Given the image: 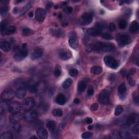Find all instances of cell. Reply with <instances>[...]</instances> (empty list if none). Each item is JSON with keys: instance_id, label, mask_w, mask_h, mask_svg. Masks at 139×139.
<instances>
[{"instance_id": "836d02e7", "label": "cell", "mask_w": 139, "mask_h": 139, "mask_svg": "<svg viewBox=\"0 0 139 139\" xmlns=\"http://www.w3.org/2000/svg\"><path fill=\"white\" fill-rule=\"evenodd\" d=\"M32 2H29L27 4H26V5H25V6L20 11V15L24 14L26 11H27L29 9H30V8L32 7Z\"/></svg>"}, {"instance_id": "52a82bcc", "label": "cell", "mask_w": 139, "mask_h": 139, "mask_svg": "<svg viewBox=\"0 0 139 139\" xmlns=\"http://www.w3.org/2000/svg\"><path fill=\"white\" fill-rule=\"evenodd\" d=\"M69 44L73 49H77L78 46V40L75 32H71L69 34Z\"/></svg>"}, {"instance_id": "74e56055", "label": "cell", "mask_w": 139, "mask_h": 139, "mask_svg": "<svg viewBox=\"0 0 139 139\" xmlns=\"http://www.w3.org/2000/svg\"><path fill=\"white\" fill-rule=\"evenodd\" d=\"M123 111V109L122 106L121 105L117 106L116 108V109H115V116H119V115H121Z\"/></svg>"}, {"instance_id": "f907efd6", "label": "cell", "mask_w": 139, "mask_h": 139, "mask_svg": "<svg viewBox=\"0 0 139 139\" xmlns=\"http://www.w3.org/2000/svg\"><path fill=\"white\" fill-rule=\"evenodd\" d=\"M133 99H134V103H135V104H137V105H138V104H139V98H138V94L134 93V94H133Z\"/></svg>"}, {"instance_id": "be15d7a7", "label": "cell", "mask_w": 139, "mask_h": 139, "mask_svg": "<svg viewBox=\"0 0 139 139\" xmlns=\"http://www.w3.org/2000/svg\"><path fill=\"white\" fill-rule=\"evenodd\" d=\"M61 17H62V15L61 14H60L59 15L58 17H59V18H61Z\"/></svg>"}, {"instance_id": "3957f363", "label": "cell", "mask_w": 139, "mask_h": 139, "mask_svg": "<svg viewBox=\"0 0 139 139\" xmlns=\"http://www.w3.org/2000/svg\"><path fill=\"white\" fill-rule=\"evenodd\" d=\"M103 26L100 23H97L95 25V27L93 28H90L88 29L87 33L90 36L96 37H98L100 34H101Z\"/></svg>"}, {"instance_id": "816d5d0a", "label": "cell", "mask_w": 139, "mask_h": 139, "mask_svg": "<svg viewBox=\"0 0 139 139\" xmlns=\"http://www.w3.org/2000/svg\"><path fill=\"white\" fill-rule=\"evenodd\" d=\"M98 108V105L97 104V103H93L92 105L91 106L90 109L91 110L93 111H96L97 110V109Z\"/></svg>"}, {"instance_id": "44dd1931", "label": "cell", "mask_w": 139, "mask_h": 139, "mask_svg": "<svg viewBox=\"0 0 139 139\" xmlns=\"http://www.w3.org/2000/svg\"><path fill=\"white\" fill-rule=\"evenodd\" d=\"M0 47H1V49L2 51L5 52L10 51L11 49V45L10 43L5 41H1L0 43Z\"/></svg>"}, {"instance_id": "f546056e", "label": "cell", "mask_w": 139, "mask_h": 139, "mask_svg": "<svg viewBox=\"0 0 139 139\" xmlns=\"http://www.w3.org/2000/svg\"><path fill=\"white\" fill-rule=\"evenodd\" d=\"M16 28L13 26H10L7 28L6 31L5 32V34L7 35H10L13 34L15 32Z\"/></svg>"}, {"instance_id": "ac0fdd59", "label": "cell", "mask_w": 139, "mask_h": 139, "mask_svg": "<svg viewBox=\"0 0 139 139\" xmlns=\"http://www.w3.org/2000/svg\"><path fill=\"white\" fill-rule=\"evenodd\" d=\"M37 135L38 137L42 139H46L48 138V132L46 130L41 127L37 129Z\"/></svg>"}, {"instance_id": "6da1fadb", "label": "cell", "mask_w": 139, "mask_h": 139, "mask_svg": "<svg viewBox=\"0 0 139 139\" xmlns=\"http://www.w3.org/2000/svg\"><path fill=\"white\" fill-rule=\"evenodd\" d=\"M115 48L114 44L111 43H104L102 42H97L93 46V51L97 52L105 53L113 51Z\"/></svg>"}, {"instance_id": "5b68a950", "label": "cell", "mask_w": 139, "mask_h": 139, "mask_svg": "<svg viewBox=\"0 0 139 139\" xmlns=\"http://www.w3.org/2000/svg\"><path fill=\"white\" fill-rule=\"evenodd\" d=\"M35 105L34 99L32 97H27L23 100L22 107L23 110L28 111L32 110Z\"/></svg>"}, {"instance_id": "f1b7e54d", "label": "cell", "mask_w": 139, "mask_h": 139, "mask_svg": "<svg viewBox=\"0 0 139 139\" xmlns=\"http://www.w3.org/2000/svg\"><path fill=\"white\" fill-rule=\"evenodd\" d=\"M91 72L94 75H99L102 72V68L98 66H93L91 69Z\"/></svg>"}, {"instance_id": "7a4b0ae2", "label": "cell", "mask_w": 139, "mask_h": 139, "mask_svg": "<svg viewBox=\"0 0 139 139\" xmlns=\"http://www.w3.org/2000/svg\"><path fill=\"white\" fill-rule=\"evenodd\" d=\"M28 52L27 48V44H23L22 46V48L15 54L14 58L16 61H21L28 55Z\"/></svg>"}, {"instance_id": "7c38bea8", "label": "cell", "mask_w": 139, "mask_h": 139, "mask_svg": "<svg viewBox=\"0 0 139 139\" xmlns=\"http://www.w3.org/2000/svg\"><path fill=\"white\" fill-rule=\"evenodd\" d=\"M93 14V13H85L81 17V22L83 25H89L92 22Z\"/></svg>"}, {"instance_id": "c3c4849f", "label": "cell", "mask_w": 139, "mask_h": 139, "mask_svg": "<svg viewBox=\"0 0 139 139\" xmlns=\"http://www.w3.org/2000/svg\"><path fill=\"white\" fill-rule=\"evenodd\" d=\"M116 25H115V24L114 23H111L109 24V30H110V31H114L115 29H116Z\"/></svg>"}, {"instance_id": "6125c7cd", "label": "cell", "mask_w": 139, "mask_h": 139, "mask_svg": "<svg viewBox=\"0 0 139 139\" xmlns=\"http://www.w3.org/2000/svg\"><path fill=\"white\" fill-rule=\"evenodd\" d=\"M30 139H37L38 138L36 137H35V136H33V137H31L30 138Z\"/></svg>"}, {"instance_id": "f35d334b", "label": "cell", "mask_w": 139, "mask_h": 139, "mask_svg": "<svg viewBox=\"0 0 139 139\" xmlns=\"http://www.w3.org/2000/svg\"><path fill=\"white\" fill-rule=\"evenodd\" d=\"M7 29V25L6 23L4 21H2L1 22V25H0V30H1V32L5 33V32Z\"/></svg>"}, {"instance_id": "e0dca14e", "label": "cell", "mask_w": 139, "mask_h": 139, "mask_svg": "<svg viewBox=\"0 0 139 139\" xmlns=\"http://www.w3.org/2000/svg\"><path fill=\"white\" fill-rule=\"evenodd\" d=\"M118 91H119L120 98L121 99H125L127 93V88L125 83H122L119 85Z\"/></svg>"}, {"instance_id": "8d00e7d4", "label": "cell", "mask_w": 139, "mask_h": 139, "mask_svg": "<svg viewBox=\"0 0 139 139\" xmlns=\"http://www.w3.org/2000/svg\"><path fill=\"white\" fill-rule=\"evenodd\" d=\"M127 25V23L126 22V21L122 19V20H120L119 21V28L121 29H124L126 28Z\"/></svg>"}, {"instance_id": "9c48e42d", "label": "cell", "mask_w": 139, "mask_h": 139, "mask_svg": "<svg viewBox=\"0 0 139 139\" xmlns=\"http://www.w3.org/2000/svg\"><path fill=\"white\" fill-rule=\"evenodd\" d=\"M14 96H15V93L14 90L11 89H9L4 91L1 94V99L3 102H8L10 100L14 98Z\"/></svg>"}, {"instance_id": "7bdbcfd3", "label": "cell", "mask_w": 139, "mask_h": 139, "mask_svg": "<svg viewBox=\"0 0 139 139\" xmlns=\"http://www.w3.org/2000/svg\"><path fill=\"white\" fill-rule=\"evenodd\" d=\"M7 109V106L4 104V103H1V105H0V113L1 114H3L5 111Z\"/></svg>"}, {"instance_id": "e575fe53", "label": "cell", "mask_w": 139, "mask_h": 139, "mask_svg": "<svg viewBox=\"0 0 139 139\" xmlns=\"http://www.w3.org/2000/svg\"><path fill=\"white\" fill-rule=\"evenodd\" d=\"M53 115L55 117H61L63 115V111L59 109H55L52 112Z\"/></svg>"}, {"instance_id": "f6af8a7d", "label": "cell", "mask_w": 139, "mask_h": 139, "mask_svg": "<svg viewBox=\"0 0 139 139\" xmlns=\"http://www.w3.org/2000/svg\"><path fill=\"white\" fill-rule=\"evenodd\" d=\"M102 38L106 40H111L112 39V36L110 34L105 33L102 34Z\"/></svg>"}, {"instance_id": "cb8c5ba5", "label": "cell", "mask_w": 139, "mask_h": 139, "mask_svg": "<svg viewBox=\"0 0 139 139\" xmlns=\"http://www.w3.org/2000/svg\"><path fill=\"white\" fill-rule=\"evenodd\" d=\"M136 119H137V117H136V115L134 114L131 115L128 117L126 121V125L127 126H130L135 123Z\"/></svg>"}, {"instance_id": "4fadbf2b", "label": "cell", "mask_w": 139, "mask_h": 139, "mask_svg": "<svg viewBox=\"0 0 139 139\" xmlns=\"http://www.w3.org/2000/svg\"><path fill=\"white\" fill-rule=\"evenodd\" d=\"M47 128L51 132V134L53 137H57L58 135V131L55 128V123L54 121L49 120L46 123Z\"/></svg>"}, {"instance_id": "83f0119b", "label": "cell", "mask_w": 139, "mask_h": 139, "mask_svg": "<svg viewBox=\"0 0 139 139\" xmlns=\"http://www.w3.org/2000/svg\"><path fill=\"white\" fill-rule=\"evenodd\" d=\"M9 128L11 131L15 132H17L20 131L21 128V125L18 122L11 123L9 126Z\"/></svg>"}, {"instance_id": "60d3db41", "label": "cell", "mask_w": 139, "mask_h": 139, "mask_svg": "<svg viewBox=\"0 0 139 139\" xmlns=\"http://www.w3.org/2000/svg\"><path fill=\"white\" fill-rule=\"evenodd\" d=\"M69 74L72 77H75L78 75V71L76 69H71L69 71Z\"/></svg>"}, {"instance_id": "ab89813d", "label": "cell", "mask_w": 139, "mask_h": 139, "mask_svg": "<svg viewBox=\"0 0 139 139\" xmlns=\"http://www.w3.org/2000/svg\"><path fill=\"white\" fill-rule=\"evenodd\" d=\"M34 126L35 128H37V129H39L40 128H41L43 126V122H41V121L40 120H38V121H34Z\"/></svg>"}, {"instance_id": "d6a6232c", "label": "cell", "mask_w": 139, "mask_h": 139, "mask_svg": "<svg viewBox=\"0 0 139 139\" xmlns=\"http://www.w3.org/2000/svg\"><path fill=\"white\" fill-rule=\"evenodd\" d=\"M1 139H13V135L10 132H4L0 137Z\"/></svg>"}, {"instance_id": "2e32d148", "label": "cell", "mask_w": 139, "mask_h": 139, "mask_svg": "<svg viewBox=\"0 0 139 139\" xmlns=\"http://www.w3.org/2000/svg\"><path fill=\"white\" fill-rule=\"evenodd\" d=\"M59 56L61 59L66 60L71 58L72 54L70 51H68V50L62 49L59 53Z\"/></svg>"}, {"instance_id": "d4e9b609", "label": "cell", "mask_w": 139, "mask_h": 139, "mask_svg": "<svg viewBox=\"0 0 139 139\" xmlns=\"http://www.w3.org/2000/svg\"><path fill=\"white\" fill-rule=\"evenodd\" d=\"M87 82L85 81H81L79 82V83L78 84V88L77 90L79 93H82L83 92H84L85 89L87 87Z\"/></svg>"}, {"instance_id": "484cf974", "label": "cell", "mask_w": 139, "mask_h": 139, "mask_svg": "<svg viewBox=\"0 0 139 139\" xmlns=\"http://www.w3.org/2000/svg\"><path fill=\"white\" fill-rule=\"evenodd\" d=\"M139 27V25L138 22L137 21H133L131 23V27H130V28H129V31L132 33H135L136 32H137L138 31Z\"/></svg>"}, {"instance_id": "d6986e66", "label": "cell", "mask_w": 139, "mask_h": 139, "mask_svg": "<svg viewBox=\"0 0 139 139\" xmlns=\"http://www.w3.org/2000/svg\"><path fill=\"white\" fill-rule=\"evenodd\" d=\"M22 115L20 113H16L11 114L10 116V121L11 123L19 122V121L22 119Z\"/></svg>"}, {"instance_id": "681fc988", "label": "cell", "mask_w": 139, "mask_h": 139, "mask_svg": "<svg viewBox=\"0 0 139 139\" xmlns=\"http://www.w3.org/2000/svg\"><path fill=\"white\" fill-rule=\"evenodd\" d=\"M93 93H94V90H93V88L91 87L89 88L88 90V96H93Z\"/></svg>"}, {"instance_id": "91938a15", "label": "cell", "mask_w": 139, "mask_h": 139, "mask_svg": "<svg viewBox=\"0 0 139 139\" xmlns=\"http://www.w3.org/2000/svg\"><path fill=\"white\" fill-rule=\"evenodd\" d=\"M17 8H14V10H13V12L14 13H16L17 12Z\"/></svg>"}, {"instance_id": "8992f818", "label": "cell", "mask_w": 139, "mask_h": 139, "mask_svg": "<svg viewBox=\"0 0 139 139\" xmlns=\"http://www.w3.org/2000/svg\"><path fill=\"white\" fill-rule=\"evenodd\" d=\"M38 116V113L36 110H30L26 111L25 114L23 115V119L27 122H33L36 120Z\"/></svg>"}, {"instance_id": "ba28073f", "label": "cell", "mask_w": 139, "mask_h": 139, "mask_svg": "<svg viewBox=\"0 0 139 139\" xmlns=\"http://www.w3.org/2000/svg\"><path fill=\"white\" fill-rule=\"evenodd\" d=\"M117 41L120 46L123 47L131 43V39L128 35L126 34L120 35L117 38Z\"/></svg>"}, {"instance_id": "b9f144b4", "label": "cell", "mask_w": 139, "mask_h": 139, "mask_svg": "<svg viewBox=\"0 0 139 139\" xmlns=\"http://www.w3.org/2000/svg\"><path fill=\"white\" fill-rule=\"evenodd\" d=\"M93 136V134L90 132H85L82 135V138L84 139H88Z\"/></svg>"}, {"instance_id": "bcb514c9", "label": "cell", "mask_w": 139, "mask_h": 139, "mask_svg": "<svg viewBox=\"0 0 139 139\" xmlns=\"http://www.w3.org/2000/svg\"><path fill=\"white\" fill-rule=\"evenodd\" d=\"M61 75V71L60 69L57 67L54 71V76L55 77H58Z\"/></svg>"}, {"instance_id": "ffe728a7", "label": "cell", "mask_w": 139, "mask_h": 139, "mask_svg": "<svg viewBox=\"0 0 139 139\" xmlns=\"http://www.w3.org/2000/svg\"><path fill=\"white\" fill-rule=\"evenodd\" d=\"M26 95V91L24 88H18L15 91V96L19 99L24 98Z\"/></svg>"}, {"instance_id": "30bf717a", "label": "cell", "mask_w": 139, "mask_h": 139, "mask_svg": "<svg viewBox=\"0 0 139 139\" xmlns=\"http://www.w3.org/2000/svg\"><path fill=\"white\" fill-rule=\"evenodd\" d=\"M98 100L100 103L103 104H108L110 102L109 94L106 90H103L99 94Z\"/></svg>"}, {"instance_id": "94428289", "label": "cell", "mask_w": 139, "mask_h": 139, "mask_svg": "<svg viewBox=\"0 0 139 139\" xmlns=\"http://www.w3.org/2000/svg\"><path fill=\"white\" fill-rule=\"evenodd\" d=\"M93 127L92 126H88V129H89V130H91L93 129Z\"/></svg>"}, {"instance_id": "ee69618b", "label": "cell", "mask_w": 139, "mask_h": 139, "mask_svg": "<svg viewBox=\"0 0 139 139\" xmlns=\"http://www.w3.org/2000/svg\"><path fill=\"white\" fill-rule=\"evenodd\" d=\"M133 132L135 134H138L139 133V126L138 124H137L135 126L133 127V128L132 129Z\"/></svg>"}, {"instance_id": "d590c367", "label": "cell", "mask_w": 139, "mask_h": 139, "mask_svg": "<svg viewBox=\"0 0 139 139\" xmlns=\"http://www.w3.org/2000/svg\"><path fill=\"white\" fill-rule=\"evenodd\" d=\"M22 33L23 36H28V35H32L33 33V32L31 29L27 28H25L22 29Z\"/></svg>"}, {"instance_id": "9a60e30c", "label": "cell", "mask_w": 139, "mask_h": 139, "mask_svg": "<svg viewBox=\"0 0 139 139\" xmlns=\"http://www.w3.org/2000/svg\"><path fill=\"white\" fill-rule=\"evenodd\" d=\"M43 54V49L40 47L35 48L31 55V59L32 60H36L41 58Z\"/></svg>"}, {"instance_id": "9f6ffc18", "label": "cell", "mask_w": 139, "mask_h": 139, "mask_svg": "<svg viewBox=\"0 0 139 139\" xmlns=\"http://www.w3.org/2000/svg\"><path fill=\"white\" fill-rule=\"evenodd\" d=\"M73 102L75 103V104H79V103H80V100L78 98H75V99H74V100H73Z\"/></svg>"}, {"instance_id": "680465c9", "label": "cell", "mask_w": 139, "mask_h": 139, "mask_svg": "<svg viewBox=\"0 0 139 139\" xmlns=\"http://www.w3.org/2000/svg\"><path fill=\"white\" fill-rule=\"evenodd\" d=\"M28 15H29V16L30 17H32L33 16V13H32V12L29 13V14H28Z\"/></svg>"}, {"instance_id": "8fae6325", "label": "cell", "mask_w": 139, "mask_h": 139, "mask_svg": "<svg viewBox=\"0 0 139 139\" xmlns=\"http://www.w3.org/2000/svg\"><path fill=\"white\" fill-rule=\"evenodd\" d=\"M8 109L9 111L12 114L19 113L21 109V106L18 102H13L8 105Z\"/></svg>"}, {"instance_id": "6f0895ef", "label": "cell", "mask_w": 139, "mask_h": 139, "mask_svg": "<svg viewBox=\"0 0 139 139\" xmlns=\"http://www.w3.org/2000/svg\"><path fill=\"white\" fill-rule=\"evenodd\" d=\"M53 5V3L51 2H49L48 4H47V8H51L52 6Z\"/></svg>"}, {"instance_id": "7dc6e473", "label": "cell", "mask_w": 139, "mask_h": 139, "mask_svg": "<svg viewBox=\"0 0 139 139\" xmlns=\"http://www.w3.org/2000/svg\"><path fill=\"white\" fill-rule=\"evenodd\" d=\"M8 11V7L6 6H3L1 8V14L2 15L6 14Z\"/></svg>"}, {"instance_id": "603a6c76", "label": "cell", "mask_w": 139, "mask_h": 139, "mask_svg": "<svg viewBox=\"0 0 139 139\" xmlns=\"http://www.w3.org/2000/svg\"><path fill=\"white\" fill-rule=\"evenodd\" d=\"M66 102V98L63 94H58L55 98V102L59 105H64Z\"/></svg>"}, {"instance_id": "4316f807", "label": "cell", "mask_w": 139, "mask_h": 139, "mask_svg": "<svg viewBox=\"0 0 139 139\" xmlns=\"http://www.w3.org/2000/svg\"><path fill=\"white\" fill-rule=\"evenodd\" d=\"M34 86L35 88V91H36V93L41 92V91H43L44 90V89L45 88V83H44V82L38 83V84L34 85Z\"/></svg>"}, {"instance_id": "f5cc1de1", "label": "cell", "mask_w": 139, "mask_h": 139, "mask_svg": "<svg viewBox=\"0 0 139 139\" xmlns=\"http://www.w3.org/2000/svg\"><path fill=\"white\" fill-rule=\"evenodd\" d=\"M93 119L90 117H87L86 119H85V122L87 124H91L93 123Z\"/></svg>"}, {"instance_id": "4dcf8cb0", "label": "cell", "mask_w": 139, "mask_h": 139, "mask_svg": "<svg viewBox=\"0 0 139 139\" xmlns=\"http://www.w3.org/2000/svg\"><path fill=\"white\" fill-rule=\"evenodd\" d=\"M72 84V80L71 78H67L63 82V84H62V87H63L64 89H68L71 86Z\"/></svg>"}, {"instance_id": "db71d44e", "label": "cell", "mask_w": 139, "mask_h": 139, "mask_svg": "<svg viewBox=\"0 0 139 139\" xmlns=\"http://www.w3.org/2000/svg\"><path fill=\"white\" fill-rule=\"evenodd\" d=\"M129 83L130 85H131V86H134V85L135 84V82L133 81V79H129Z\"/></svg>"}, {"instance_id": "7402d4cb", "label": "cell", "mask_w": 139, "mask_h": 139, "mask_svg": "<svg viewBox=\"0 0 139 139\" xmlns=\"http://www.w3.org/2000/svg\"><path fill=\"white\" fill-rule=\"evenodd\" d=\"M49 32L52 35L56 37H60L63 35V31L60 29L51 28L49 29Z\"/></svg>"}, {"instance_id": "5bb4252c", "label": "cell", "mask_w": 139, "mask_h": 139, "mask_svg": "<svg viewBox=\"0 0 139 139\" xmlns=\"http://www.w3.org/2000/svg\"><path fill=\"white\" fill-rule=\"evenodd\" d=\"M46 11L42 8H37L35 11V17L38 21L42 22L46 17Z\"/></svg>"}, {"instance_id": "11a10c76", "label": "cell", "mask_w": 139, "mask_h": 139, "mask_svg": "<svg viewBox=\"0 0 139 139\" xmlns=\"http://www.w3.org/2000/svg\"><path fill=\"white\" fill-rule=\"evenodd\" d=\"M66 10H67V13H69V14L71 13H72V10H73L72 8V7H67V8H66Z\"/></svg>"}, {"instance_id": "e7e4bbea", "label": "cell", "mask_w": 139, "mask_h": 139, "mask_svg": "<svg viewBox=\"0 0 139 139\" xmlns=\"http://www.w3.org/2000/svg\"><path fill=\"white\" fill-rule=\"evenodd\" d=\"M58 8V5H57H57H56V6H55V8H55V9H57Z\"/></svg>"}, {"instance_id": "1f68e13d", "label": "cell", "mask_w": 139, "mask_h": 139, "mask_svg": "<svg viewBox=\"0 0 139 139\" xmlns=\"http://www.w3.org/2000/svg\"><path fill=\"white\" fill-rule=\"evenodd\" d=\"M14 84L15 85L16 87H17L19 88H23V87L25 86L26 83L24 82L23 80L21 79H16V81H15Z\"/></svg>"}, {"instance_id": "277c9868", "label": "cell", "mask_w": 139, "mask_h": 139, "mask_svg": "<svg viewBox=\"0 0 139 139\" xmlns=\"http://www.w3.org/2000/svg\"><path fill=\"white\" fill-rule=\"evenodd\" d=\"M104 62L107 66L113 69H116L119 66V63L111 56H105L104 58Z\"/></svg>"}]
</instances>
